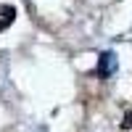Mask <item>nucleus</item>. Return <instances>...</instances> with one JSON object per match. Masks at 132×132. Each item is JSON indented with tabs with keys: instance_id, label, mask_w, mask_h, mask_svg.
I'll use <instances>...</instances> for the list:
<instances>
[{
	"instance_id": "f257e3e1",
	"label": "nucleus",
	"mask_w": 132,
	"mask_h": 132,
	"mask_svg": "<svg viewBox=\"0 0 132 132\" xmlns=\"http://www.w3.org/2000/svg\"><path fill=\"white\" fill-rule=\"evenodd\" d=\"M119 69V58H116V53L114 50H103L101 56H98V69L95 74L101 77V79H108V77H114Z\"/></svg>"
},
{
	"instance_id": "f03ea898",
	"label": "nucleus",
	"mask_w": 132,
	"mask_h": 132,
	"mask_svg": "<svg viewBox=\"0 0 132 132\" xmlns=\"http://www.w3.org/2000/svg\"><path fill=\"white\" fill-rule=\"evenodd\" d=\"M13 19H16V8L13 5H0V32L13 24Z\"/></svg>"
},
{
	"instance_id": "7ed1b4c3",
	"label": "nucleus",
	"mask_w": 132,
	"mask_h": 132,
	"mask_svg": "<svg viewBox=\"0 0 132 132\" xmlns=\"http://www.w3.org/2000/svg\"><path fill=\"white\" fill-rule=\"evenodd\" d=\"M122 127H132V114H124V122H122Z\"/></svg>"
}]
</instances>
